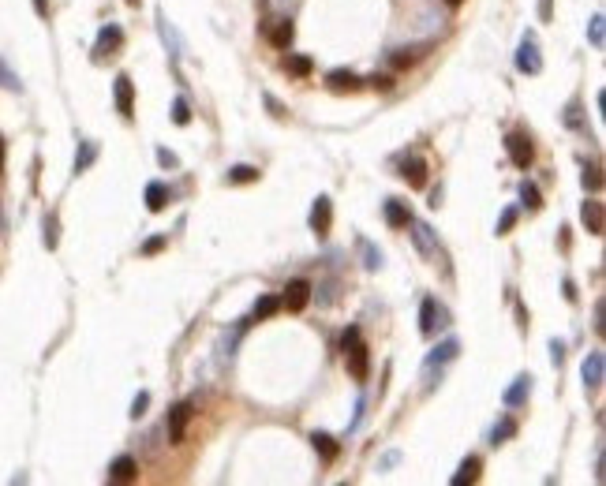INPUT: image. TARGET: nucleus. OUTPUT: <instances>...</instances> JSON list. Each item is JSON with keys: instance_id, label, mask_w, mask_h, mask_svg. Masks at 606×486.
<instances>
[{"instance_id": "19", "label": "nucleus", "mask_w": 606, "mask_h": 486, "mask_svg": "<svg viewBox=\"0 0 606 486\" xmlns=\"http://www.w3.org/2000/svg\"><path fill=\"white\" fill-rule=\"evenodd\" d=\"M408 224H412V236H416V247H419V251H423V255H435V247H438V240H435V229H430V224H423V221H408Z\"/></svg>"}, {"instance_id": "34", "label": "nucleus", "mask_w": 606, "mask_h": 486, "mask_svg": "<svg viewBox=\"0 0 606 486\" xmlns=\"http://www.w3.org/2000/svg\"><path fill=\"white\" fill-rule=\"evenodd\" d=\"M584 187H588V191H599V187H603L599 165H584Z\"/></svg>"}, {"instance_id": "13", "label": "nucleus", "mask_w": 606, "mask_h": 486, "mask_svg": "<svg viewBox=\"0 0 606 486\" xmlns=\"http://www.w3.org/2000/svg\"><path fill=\"white\" fill-rule=\"evenodd\" d=\"M580 221H584V229H588L591 236H603V202L599 199H588L580 206Z\"/></svg>"}, {"instance_id": "5", "label": "nucleus", "mask_w": 606, "mask_h": 486, "mask_svg": "<svg viewBox=\"0 0 606 486\" xmlns=\"http://www.w3.org/2000/svg\"><path fill=\"white\" fill-rule=\"evenodd\" d=\"M580 378H584V389H603V378H606V359H603V352H588V355H584Z\"/></svg>"}, {"instance_id": "33", "label": "nucleus", "mask_w": 606, "mask_h": 486, "mask_svg": "<svg viewBox=\"0 0 606 486\" xmlns=\"http://www.w3.org/2000/svg\"><path fill=\"white\" fill-rule=\"evenodd\" d=\"M521 199H524L528 210H539V206H543V199H539V187H535V183H524V187H521Z\"/></svg>"}, {"instance_id": "39", "label": "nucleus", "mask_w": 606, "mask_h": 486, "mask_svg": "<svg viewBox=\"0 0 606 486\" xmlns=\"http://www.w3.org/2000/svg\"><path fill=\"white\" fill-rule=\"evenodd\" d=\"M45 247H57V217L45 221Z\"/></svg>"}, {"instance_id": "27", "label": "nucleus", "mask_w": 606, "mask_h": 486, "mask_svg": "<svg viewBox=\"0 0 606 486\" xmlns=\"http://www.w3.org/2000/svg\"><path fill=\"white\" fill-rule=\"evenodd\" d=\"M94 157H97V143H83V150L75 154V172H86L94 165Z\"/></svg>"}, {"instance_id": "49", "label": "nucleus", "mask_w": 606, "mask_h": 486, "mask_svg": "<svg viewBox=\"0 0 606 486\" xmlns=\"http://www.w3.org/2000/svg\"><path fill=\"white\" fill-rule=\"evenodd\" d=\"M132 4H139V0H132Z\"/></svg>"}, {"instance_id": "3", "label": "nucleus", "mask_w": 606, "mask_h": 486, "mask_svg": "<svg viewBox=\"0 0 606 486\" xmlns=\"http://www.w3.org/2000/svg\"><path fill=\"white\" fill-rule=\"evenodd\" d=\"M516 71H524V75H539V71H543V57H539L535 34H524L521 49H516Z\"/></svg>"}, {"instance_id": "31", "label": "nucleus", "mask_w": 606, "mask_h": 486, "mask_svg": "<svg viewBox=\"0 0 606 486\" xmlns=\"http://www.w3.org/2000/svg\"><path fill=\"white\" fill-rule=\"evenodd\" d=\"M285 68H288L292 75H300V79H307L315 64H311V57H288V64H285Z\"/></svg>"}, {"instance_id": "1", "label": "nucleus", "mask_w": 606, "mask_h": 486, "mask_svg": "<svg viewBox=\"0 0 606 486\" xmlns=\"http://www.w3.org/2000/svg\"><path fill=\"white\" fill-rule=\"evenodd\" d=\"M341 348H344V359H348V374L355 378V382H367V374H371V348L363 344L360 337V329L348 326L344 329V337H341Z\"/></svg>"}, {"instance_id": "2", "label": "nucleus", "mask_w": 606, "mask_h": 486, "mask_svg": "<svg viewBox=\"0 0 606 486\" xmlns=\"http://www.w3.org/2000/svg\"><path fill=\"white\" fill-rule=\"evenodd\" d=\"M457 355H460V341H457V337H449V341H442L438 348H435V352H430L427 359H423V382H427L423 389H427V393L435 389V382H430V378H435V371L442 374V366H446V363H453Z\"/></svg>"}, {"instance_id": "42", "label": "nucleus", "mask_w": 606, "mask_h": 486, "mask_svg": "<svg viewBox=\"0 0 606 486\" xmlns=\"http://www.w3.org/2000/svg\"><path fill=\"white\" fill-rule=\"evenodd\" d=\"M371 86H378V90H393V79L389 75H374V79H367Z\"/></svg>"}, {"instance_id": "23", "label": "nucleus", "mask_w": 606, "mask_h": 486, "mask_svg": "<svg viewBox=\"0 0 606 486\" xmlns=\"http://www.w3.org/2000/svg\"><path fill=\"white\" fill-rule=\"evenodd\" d=\"M588 41H591L595 49L606 45V19H603V15H591V23H588Z\"/></svg>"}, {"instance_id": "12", "label": "nucleus", "mask_w": 606, "mask_h": 486, "mask_svg": "<svg viewBox=\"0 0 606 486\" xmlns=\"http://www.w3.org/2000/svg\"><path fill=\"white\" fill-rule=\"evenodd\" d=\"M307 303H311V285H307V280H292V285L285 288V299H281V307L303 310Z\"/></svg>"}, {"instance_id": "38", "label": "nucleus", "mask_w": 606, "mask_h": 486, "mask_svg": "<svg viewBox=\"0 0 606 486\" xmlns=\"http://www.w3.org/2000/svg\"><path fill=\"white\" fill-rule=\"evenodd\" d=\"M161 247H165V236H154V240H146V243H143V255H157Z\"/></svg>"}, {"instance_id": "26", "label": "nucleus", "mask_w": 606, "mask_h": 486, "mask_svg": "<svg viewBox=\"0 0 606 486\" xmlns=\"http://www.w3.org/2000/svg\"><path fill=\"white\" fill-rule=\"evenodd\" d=\"M513 434H516V423H513V419H509V415H505V419H502V423H498V427L491 430V445H502V441H509Z\"/></svg>"}, {"instance_id": "37", "label": "nucleus", "mask_w": 606, "mask_h": 486, "mask_svg": "<svg viewBox=\"0 0 606 486\" xmlns=\"http://www.w3.org/2000/svg\"><path fill=\"white\" fill-rule=\"evenodd\" d=\"M513 224H516V210L509 206V210H505V213H502V217H498V236H505V232H509V229H513Z\"/></svg>"}, {"instance_id": "47", "label": "nucleus", "mask_w": 606, "mask_h": 486, "mask_svg": "<svg viewBox=\"0 0 606 486\" xmlns=\"http://www.w3.org/2000/svg\"><path fill=\"white\" fill-rule=\"evenodd\" d=\"M446 4H449V8H460V4H464V0H446Z\"/></svg>"}, {"instance_id": "25", "label": "nucleus", "mask_w": 606, "mask_h": 486, "mask_svg": "<svg viewBox=\"0 0 606 486\" xmlns=\"http://www.w3.org/2000/svg\"><path fill=\"white\" fill-rule=\"evenodd\" d=\"M225 180H229V183H255L258 180V169L255 165H232Z\"/></svg>"}, {"instance_id": "24", "label": "nucleus", "mask_w": 606, "mask_h": 486, "mask_svg": "<svg viewBox=\"0 0 606 486\" xmlns=\"http://www.w3.org/2000/svg\"><path fill=\"white\" fill-rule=\"evenodd\" d=\"M423 49H427V45H412V49H397V52H393V57H389V60H393V68H408V64H416L419 57H423Z\"/></svg>"}, {"instance_id": "32", "label": "nucleus", "mask_w": 606, "mask_h": 486, "mask_svg": "<svg viewBox=\"0 0 606 486\" xmlns=\"http://www.w3.org/2000/svg\"><path fill=\"white\" fill-rule=\"evenodd\" d=\"M157 23H161V38H165V45L172 49V57H180V38L172 34V27H169V19L165 15H157Z\"/></svg>"}, {"instance_id": "6", "label": "nucleus", "mask_w": 606, "mask_h": 486, "mask_svg": "<svg viewBox=\"0 0 606 486\" xmlns=\"http://www.w3.org/2000/svg\"><path fill=\"white\" fill-rule=\"evenodd\" d=\"M124 45V30L116 27V23H109V27H101V34H97V41H94V60H105V57H113L116 49Z\"/></svg>"}, {"instance_id": "36", "label": "nucleus", "mask_w": 606, "mask_h": 486, "mask_svg": "<svg viewBox=\"0 0 606 486\" xmlns=\"http://www.w3.org/2000/svg\"><path fill=\"white\" fill-rule=\"evenodd\" d=\"M146 408H150V393H139L135 401H132V419H143Z\"/></svg>"}, {"instance_id": "20", "label": "nucleus", "mask_w": 606, "mask_h": 486, "mask_svg": "<svg viewBox=\"0 0 606 486\" xmlns=\"http://www.w3.org/2000/svg\"><path fill=\"white\" fill-rule=\"evenodd\" d=\"M146 206L150 210H154V213H161V210H165L169 206V187H165V183H146Z\"/></svg>"}, {"instance_id": "35", "label": "nucleus", "mask_w": 606, "mask_h": 486, "mask_svg": "<svg viewBox=\"0 0 606 486\" xmlns=\"http://www.w3.org/2000/svg\"><path fill=\"white\" fill-rule=\"evenodd\" d=\"M0 83H4V86H12V90H19V86H23V83H19V75H15L12 68H8L4 60H0Z\"/></svg>"}, {"instance_id": "28", "label": "nucleus", "mask_w": 606, "mask_h": 486, "mask_svg": "<svg viewBox=\"0 0 606 486\" xmlns=\"http://www.w3.org/2000/svg\"><path fill=\"white\" fill-rule=\"evenodd\" d=\"M360 255H363V266H367V269H378V266H382V251H378L374 243L360 240Z\"/></svg>"}, {"instance_id": "11", "label": "nucleus", "mask_w": 606, "mask_h": 486, "mask_svg": "<svg viewBox=\"0 0 606 486\" xmlns=\"http://www.w3.org/2000/svg\"><path fill=\"white\" fill-rule=\"evenodd\" d=\"M330 224H333V202L326 199V194H318L315 206H311V229H315L318 236H326Z\"/></svg>"}, {"instance_id": "8", "label": "nucleus", "mask_w": 606, "mask_h": 486, "mask_svg": "<svg viewBox=\"0 0 606 486\" xmlns=\"http://www.w3.org/2000/svg\"><path fill=\"white\" fill-rule=\"evenodd\" d=\"M113 94H116V109H120V116L132 120V116H135V83L127 79V75H116Z\"/></svg>"}, {"instance_id": "48", "label": "nucleus", "mask_w": 606, "mask_h": 486, "mask_svg": "<svg viewBox=\"0 0 606 486\" xmlns=\"http://www.w3.org/2000/svg\"><path fill=\"white\" fill-rule=\"evenodd\" d=\"M0 169H4V143H0Z\"/></svg>"}, {"instance_id": "18", "label": "nucleus", "mask_w": 606, "mask_h": 486, "mask_svg": "<svg viewBox=\"0 0 606 486\" xmlns=\"http://www.w3.org/2000/svg\"><path fill=\"white\" fill-rule=\"evenodd\" d=\"M479 468H483V460L479 457H468V460H460V468L453 471V486H464V483H475L479 479Z\"/></svg>"}, {"instance_id": "9", "label": "nucleus", "mask_w": 606, "mask_h": 486, "mask_svg": "<svg viewBox=\"0 0 606 486\" xmlns=\"http://www.w3.org/2000/svg\"><path fill=\"white\" fill-rule=\"evenodd\" d=\"M191 415H195V404L191 401H183V404L172 408V412H169V441H183V430H188Z\"/></svg>"}, {"instance_id": "44", "label": "nucleus", "mask_w": 606, "mask_h": 486, "mask_svg": "<svg viewBox=\"0 0 606 486\" xmlns=\"http://www.w3.org/2000/svg\"><path fill=\"white\" fill-rule=\"evenodd\" d=\"M565 299H569V303H577V288H572V280H565Z\"/></svg>"}, {"instance_id": "45", "label": "nucleus", "mask_w": 606, "mask_h": 486, "mask_svg": "<svg viewBox=\"0 0 606 486\" xmlns=\"http://www.w3.org/2000/svg\"><path fill=\"white\" fill-rule=\"evenodd\" d=\"M539 15L550 19V0H539Z\"/></svg>"}, {"instance_id": "10", "label": "nucleus", "mask_w": 606, "mask_h": 486, "mask_svg": "<svg viewBox=\"0 0 606 486\" xmlns=\"http://www.w3.org/2000/svg\"><path fill=\"white\" fill-rule=\"evenodd\" d=\"M528 396H532V374H516L513 385L502 393V401H505V408H521V404H528Z\"/></svg>"}, {"instance_id": "21", "label": "nucleus", "mask_w": 606, "mask_h": 486, "mask_svg": "<svg viewBox=\"0 0 606 486\" xmlns=\"http://www.w3.org/2000/svg\"><path fill=\"white\" fill-rule=\"evenodd\" d=\"M386 221L393 224V229H404V224L412 221V213H408V206H404V202L389 199V202H386Z\"/></svg>"}, {"instance_id": "41", "label": "nucleus", "mask_w": 606, "mask_h": 486, "mask_svg": "<svg viewBox=\"0 0 606 486\" xmlns=\"http://www.w3.org/2000/svg\"><path fill=\"white\" fill-rule=\"evenodd\" d=\"M550 359H554V366H561V359H565V344H561V341L550 344Z\"/></svg>"}, {"instance_id": "16", "label": "nucleus", "mask_w": 606, "mask_h": 486, "mask_svg": "<svg viewBox=\"0 0 606 486\" xmlns=\"http://www.w3.org/2000/svg\"><path fill=\"white\" fill-rule=\"evenodd\" d=\"M135 475H139L135 457H116V460H113V468H109V483H132Z\"/></svg>"}, {"instance_id": "15", "label": "nucleus", "mask_w": 606, "mask_h": 486, "mask_svg": "<svg viewBox=\"0 0 606 486\" xmlns=\"http://www.w3.org/2000/svg\"><path fill=\"white\" fill-rule=\"evenodd\" d=\"M326 83H330V90H337V94H344V90H360V86H363L360 75H355V71H344V68L330 71V75H326Z\"/></svg>"}, {"instance_id": "29", "label": "nucleus", "mask_w": 606, "mask_h": 486, "mask_svg": "<svg viewBox=\"0 0 606 486\" xmlns=\"http://www.w3.org/2000/svg\"><path fill=\"white\" fill-rule=\"evenodd\" d=\"M277 310H281V299L277 296H262L255 303V318H269V315H277Z\"/></svg>"}, {"instance_id": "43", "label": "nucleus", "mask_w": 606, "mask_h": 486, "mask_svg": "<svg viewBox=\"0 0 606 486\" xmlns=\"http://www.w3.org/2000/svg\"><path fill=\"white\" fill-rule=\"evenodd\" d=\"M595 329H599V333L606 329V326H603V299H599V303H595Z\"/></svg>"}, {"instance_id": "22", "label": "nucleus", "mask_w": 606, "mask_h": 486, "mask_svg": "<svg viewBox=\"0 0 606 486\" xmlns=\"http://www.w3.org/2000/svg\"><path fill=\"white\" fill-rule=\"evenodd\" d=\"M311 441H315V449L322 452V460H337L341 445H337V441H333L330 434H311Z\"/></svg>"}, {"instance_id": "30", "label": "nucleus", "mask_w": 606, "mask_h": 486, "mask_svg": "<svg viewBox=\"0 0 606 486\" xmlns=\"http://www.w3.org/2000/svg\"><path fill=\"white\" fill-rule=\"evenodd\" d=\"M172 124H180V127L191 124V105L183 101V97H176V101H172Z\"/></svg>"}, {"instance_id": "46", "label": "nucleus", "mask_w": 606, "mask_h": 486, "mask_svg": "<svg viewBox=\"0 0 606 486\" xmlns=\"http://www.w3.org/2000/svg\"><path fill=\"white\" fill-rule=\"evenodd\" d=\"M34 8H38V15H45L49 8H45V0H34Z\"/></svg>"}, {"instance_id": "4", "label": "nucleus", "mask_w": 606, "mask_h": 486, "mask_svg": "<svg viewBox=\"0 0 606 486\" xmlns=\"http://www.w3.org/2000/svg\"><path fill=\"white\" fill-rule=\"evenodd\" d=\"M505 150H509V161H513L516 169H528V165H532V157H535L532 138H528V135H521V131L505 135Z\"/></svg>"}, {"instance_id": "14", "label": "nucleus", "mask_w": 606, "mask_h": 486, "mask_svg": "<svg viewBox=\"0 0 606 486\" xmlns=\"http://www.w3.org/2000/svg\"><path fill=\"white\" fill-rule=\"evenodd\" d=\"M292 38H296V27H292L288 19H277L274 27H266V41H269V45H277V49H288Z\"/></svg>"}, {"instance_id": "40", "label": "nucleus", "mask_w": 606, "mask_h": 486, "mask_svg": "<svg viewBox=\"0 0 606 486\" xmlns=\"http://www.w3.org/2000/svg\"><path fill=\"white\" fill-rule=\"evenodd\" d=\"M157 161H161V165H165V169H176V165H180L172 150H157Z\"/></svg>"}, {"instance_id": "7", "label": "nucleus", "mask_w": 606, "mask_h": 486, "mask_svg": "<svg viewBox=\"0 0 606 486\" xmlns=\"http://www.w3.org/2000/svg\"><path fill=\"white\" fill-rule=\"evenodd\" d=\"M438 326H446V310L438 307L435 296H427L423 303H419V329H423V337H430Z\"/></svg>"}, {"instance_id": "17", "label": "nucleus", "mask_w": 606, "mask_h": 486, "mask_svg": "<svg viewBox=\"0 0 606 486\" xmlns=\"http://www.w3.org/2000/svg\"><path fill=\"white\" fill-rule=\"evenodd\" d=\"M400 176L408 180V187H423V183H427V165H423V157H408L404 165H400Z\"/></svg>"}]
</instances>
